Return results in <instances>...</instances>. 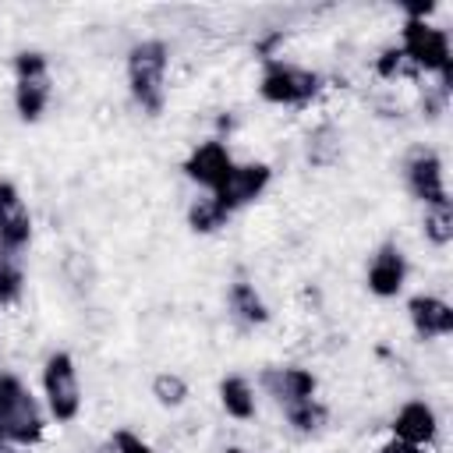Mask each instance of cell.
Listing matches in <instances>:
<instances>
[{"label":"cell","mask_w":453,"mask_h":453,"mask_svg":"<svg viewBox=\"0 0 453 453\" xmlns=\"http://www.w3.org/2000/svg\"><path fill=\"white\" fill-rule=\"evenodd\" d=\"M166 64H170V50L163 39H142L127 53L131 96L152 117L163 113V106H166Z\"/></svg>","instance_id":"1"},{"label":"cell","mask_w":453,"mask_h":453,"mask_svg":"<svg viewBox=\"0 0 453 453\" xmlns=\"http://www.w3.org/2000/svg\"><path fill=\"white\" fill-rule=\"evenodd\" d=\"M42 411L32 389L14 372H0V442L35 446L42 439Z\"/></svg>","instance_id":"2"},{"label":"cell","mask_w":453,"mask_h":453,"mask_svg":"<svg viewBox=\"0 0 453 453\" xmlns=\"http://www.w3.org/2000/svg\"><path fill=\"white\" fill-rule=\"evenodd\" d=\"M396 50L403 53L407 64H414V67H421L428 74H439L442 88H449V64H453V57H449V39H446L442 28H435L425 18H407Z\"/></svg>","instance_id":"3"},{"label":"cell","mask_w":453,"mask_h":453,"mask_svg":"<svg viewBox=\"0 0 453 453\" xmlns=\"http://www.w3.org/2000/svg\"><path fill=\"white\" fill-rule=\"evenodd\" d=\"M319 88H322V78L315 71L287 64V60H265L262 78H258L262 99L276 106H304L319 96Z\"/></svg>","instance_id":"4"},{"label":"cell","mask_w":453,"mask_h":453,"mask_svg":"<svg viewBox=\"0 0 453 453\" xmlns=\"http://www.w3.org/2000/svg\"><path fill=\"white\" fill-rule=\"evenodd\" d=\"M53 78H50V60L39 50H21L14 57V106L21 120H39L42 110L50 106Z\"/></svg>","instance_id":"5"},{"label":"cell","mask_w":453,"mask_h":453,"mask_svg":"<svg viewBox=\"0 0 453 453\" xmlns=\"http://www.w3.org/2000/svg\"><path fill=\"white\" fill-rule=\"evenodd\" d=\"M42 393H46V407L57 421H74L81 411V379H78V365L67 350H53L42 365Z\"/></svg>","instance_id":"6"},{"label":"cell","mask_w":453,"mask_h":453,"mask_svg":"<svg viewBox=\"0 0 453 453\" xmlns=\"http://www.w3.org/2000/svg\"><path fill=\"white\" fill-rule=\"evenodd\" d=\"M403 180H407V191L421 202V205H439V202H449L446 195V177H442V159L435 149H411L407 163H403Z\"/></svg>","instance_id":"7"},{"label":"cell","mask_w":453,"mask_h":453,"mask_svg":"<svg viewBox=\"0 0 453 453\" xmlns=\"http://www.w3.org/2000/svg\"><path fill=\"white\" fill-rule=\"evenodd\" d=\"M269 180H273L269 163H234V170L226 173V180H223L209 198H212V202L230 216L234 209H241V205L255 202V198L269 188Z\"/></svg>","instance_id":"8"},{"label":"cell","mask_w":453,"mask_h":453,"mask_svg":"<svg viewBox=\"0 0 453 453\" xmlns=\"http://www.w3.org/2000/svg\"><path fill=\"white\" fill-rule=\"evenodd\" d=\"M230 170H234V156H230V149H226L223 142H216V138L195 145L191 156L184 159V173H188L195 184L209 188V191H216V188L226 180Z\"/></svg>","instance_id":"9"},{"label":"cell","mask_w":453,"mask_h":453,"mask_svg":"<svg viewBox=\"0 0 453 453\" xmlns=\"http://www.w3.org/2000/svg\"><path fill=\"white\" fill-rule=\"evenodd\" d=\"M32 237V216L21 191L11 180H0V248L21 251Z\"/></svg>","instance_id":"10"},{"label":"cell","mask_w":453,"mask_h":453,"mask_svg":"<svg viewBox=\"0 0 453 453\" xmlns=\"http://www.w3.org/2000/svg\"><path fill=\"white\" fill-rule=\"evenodd\" d=\"M439 435V418L432 411V403L425 400H407L396 414H393V439L411 442V446H432Z\"/></svg>","instance_id":"11"},{"label":"cell","mask_w":453,"mask_h":453,"mask_svg":"<svg viewBox=\"0 0 453 453\" xmlns=\"http://www.w3.org/2000/svg\"><path fill=\"white\" fill-rule=\"evenodd\" d=\"M407 280V258L396 244H382L368 262V290L375 297H396Z\"/></svg>","instance_id":"12"},{"label":"cell","mask_w":453,"mask_h":453,"mask_svg":"<svg viewBox=\"0 0 453 453\" xmlns=\"http://www.w3.org/2000/svg\"><path fill=\"white\" fill-rule=\"evenodd\" d=\"M407 319L421 340H439L453 333V308L435 294H418L407 301Z\"/></svg>","instance_id":"13"},{"label":"cell","mask_w":453,"mask_h":453,"mask_svg":"<svg viewBox=\"0 0 453 453\" xmlns=\"http://www.w3.org/2000/svg\"><path fill=\"white\" fill-rule=\"evenodd\" d=\"M262 386L280 400V407H287V403H297V400L315 396L319 379H315L308 368L287 365V368H269V372L262 375Z\"/></svg>","instance_id":"14"},{"label":"cell","mask_w":453,"mask_h":453,"mask_svg":"<svg viewBox=\"0 0 453 453\" xmlns=\"http://www.w3.org/2000/svg\"><path fill=\"white\" fill-rule=\"evenodd\" d=\"M219 403H223V411L230 418L251 421L255 418V389H251V382L244 375H226L219 382Z\"/></svg>","instance_id":"15"},{"label":"cell","mask_w":453,"mask_h":453,"mask_svg":"<svg viewBox=\"0 0 453 453\" xmlns=\"http://www.w3.org/2000/svg\"><path fill=\"white\" fill-rule=\"evenodd\" d=\"M230 311H234L241 322H248V326L269 322V304L262 301V294L255 290V283H244V280H237V283L230 287Z\"/></svg>","instance_id":"16"},{"label":"cell","mask_w":453,"mask_h":453,"mask_svg":"<svg viewBox=\"0 0 453 453\" xmlns=\"http://www.w3.org/2000/svg\"><path fill=\"white\" fill-rule=\"evenodd\" d=\"M283 414H287V421H290L297 432H304V435H311V432H319V428L326 425V407H322L315 396L297 400V403H287Z\"/></svg>","instance_id":"17"},{"label":"cell","mask_w":453,"mask_h":453,"mask_svg":"<svg viewBox=\"0 0 453 453\" xmlns=\"http://www.w3.org/2000/svg\"><path fill=\"white\" fill-rule=\"evenodd\" d=\"M21 287H25V273H21L18 251L0 248V304H14L21 297Z\"/></svg>","instance_id":"18"},{"label":"cell","mask_w":453,"mask_h":453,"mask_svg":"<svg viewBox=\"0 0 453 453\" xmlns=\"http://www.w3.org/2000/svg\"><path fill=\"white\" fill-rule=\"evenodd\" d=\"M425 237L435 248H446L453 241V209H449V202L425 205Z\"/></svg>","instance_id":"19"},{"label":"cell","mask_w":453,"mask_h":453,"mask_svg":"<svg viewBox=\"0 0 453 453\" xmlns=\"http://www.w3.org/2000/svg\"><path fill=\"white\" fill-rule=\"evenodd\" d=\"M188 223H191V230H198V234H212V230H219V226L226 223V212H223L212 198H198V202L188 209Z\"/></svg>","instance_id":"20"},{"label":"cell","mask_w":453,"mask_h":453,"mask_svg":"<svg viewBox=\"0 0 453 453\" xmlns=\"http://www.w3.org/2000/svg\"><path fill=\"white\" fill-rule=\"evenodd\" d=\"M152 396H156L163 407H180L184 396H188V382H184L180 375H173V372H163V375L152 379Z\"/></svg>","instance_id":"21"},{"label":"cell","mask_w":453,"mask_h":453,"mask_svg":"<svg viewBox=\"0 0 453 453\" xmlns=\"http://www.w3.org/2000/svg\"><path fill=\"white\" fill-rule=\"evenodd\" d=\"M403 64H407V60H403V53L393 46V50H382V57L375 60V71H379L382 78H396V74L403 71Z\"/></svg>","instance_id":"22"},{"label":"cell","mask_w":453,"mask_h":453,"mask_svg":"<svg viewBox=\"0 0 453 453\" xmlns=\"http://www.w3.org/2000/svg\"><path fill=\"white\" fill-rule=\"evenodd\" d=\"M113 453H159V449H152L149 442H142L134 432H117L113 435Z\"/></svg>","instance_id":"23"},{"label":"cell","mask_w":453,"mask_h":453,"mask_svg":"<svg viewBox=\"0 0 453 453\" xmlns=\"http://www.w3.org/2000/svg\"><path fill=\"white\" fill-rule=\"evenodd\" d=\"M382 453H428V446H411V442H400V439H389L382 446Z\"/></svg>","instance_id":"24"},{"label":"cell","mask_w":453,"mask_h":453,"mask_svg":"<svg viewBox=\"0 0 453 453\" xmlns=\"http://www.w3.org/2000/svg\"><path fill=\"white\" fill-rule=\"evenodd\" d=\"M0 453H18V446H11V442H0Z\"/></svg>","instance_id":"25"},{"label":"cell","mask_w":453,"mask_h":453,"mask_svg":"<svg viewBox=\"0 0 453 453\" xmlns=\"http://www.w3.org/2000/svg\"><path fill=\"white\" fill-rule=\"evenodd\" d=\"M223 453H244V449H223Z\"/></svg>","instance_id":"26"}]
</instances>
